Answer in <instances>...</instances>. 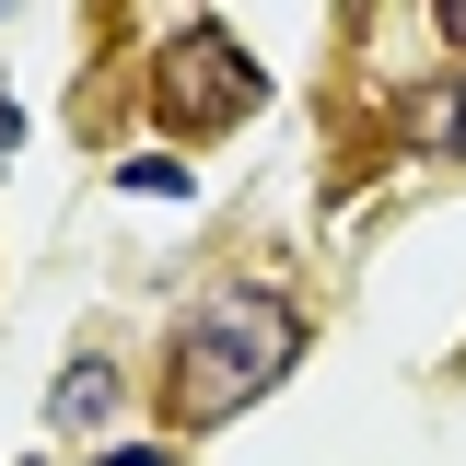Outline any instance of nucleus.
I'll return each mask as SVG.
<instances>
[{"label": "nucleus", "mask_w": 466, "mask_h": 466, "mask_svg": "<svg viewBox=\"0 0 466 466\" xmlns=\"http://www.w3.org/2000/svg\"><path fill=\"white\" fill-rule=\"evenodd\" d=\"M291 350H303V327H291V303H268V291H222V303H198L187 327H175V420L187 431H210V420H233L245 397H268L291 373Z\"/></svg>", "instance_id": "1"}, {"label": "nucleus", "mask_w": 466, "mask_h": 466, "mask_svg": "<svg viewBox=\"0 0 466 466\" xmlns=\"http://www.w3.org/2000/svg\"><path fill=\"white\" fill-rule=\"evenodd\" d=\"M257 94H268V82H257V58L233 47V35H210V24H187V35L152 58V116H164L175 140H198V128H233Z\"/></svg>", "instance_id": "2"}, {"label": "nucleus", "mask_w": 466, "mask_h": 466, "mask_svg": "<svg viewBox=\"0 0 466 466\" xmlns=\"http://www.w3.org/2000/svg\"><path fill=\"white\" fill-rule=\"evenodd\" d=\"M106 408H116V361H70L47 397V431H106Z\"/></svg>", "instance_id": "3"}, {"label": "nucleus", "mask_w": 466, "mask_h": 466, "mask_svg": "<svg viewBox=\"0 0 466 466\" xmlns=\"http://www.w3.org/2000/svg\"><path fill=\"white\" fill-rule=\"evenodd\" d=\"M116 187H128V198H187V164H164V152L140 164V152H128V164H116Z\"/></svg>", "instance_id": "4"}, {"label": "nucleus", "mask_w": 466, "mask_h": 466, "mask_svg": "<svg viewBox=\"0 0 466 466\" xmlns=\"http://www.w3.org/2000/svg\"><path fill=\"white\" fill-rule=\"evenodd\" d=\"M443 152H466V94H455V106H443Z\"/></svg>", "instance_id": "5"}, {"label": "nucleus", "mask_w": 466, "mask_h": 466, "mask_svg": "<svg viewBox=\"0 0 466 466\" xmlns=\"http://www.w3.org/2000/svg\"><path fill=\"white\" fill-rule=\"evenodd\" d=\"M94 466H175V455H140V443H128V455H94Z\"/></svg>", "instance_id": "6"}]
</instances>
